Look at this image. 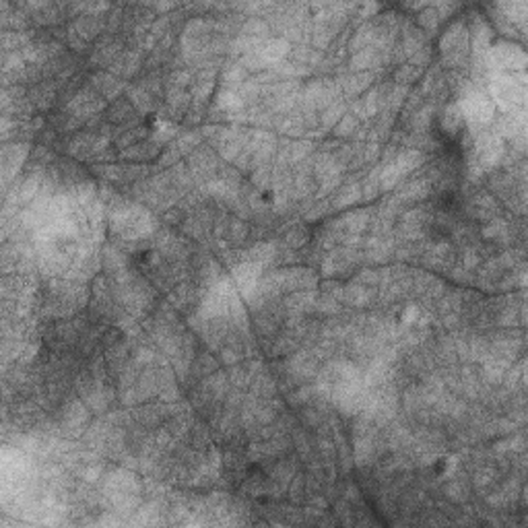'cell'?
Here are the masks:
<instances>
[{
    "label": "cell",
    "mask_w": 528,
    "mask_h": 528,
    "mask_svg": "<svg viewBox=\"0 0 528 528\" xmlns=\"http://www.w3.org/2000/svg\"><path fill=\"white\" fill-rule=\"evenodd\" d=\"M464 112L471 120L475 122H487L491 118V106L487 102V97L483 95H471L464 100Z\"/></svg>",
    "instance_id": "6da1fadb"
}]
</instances>
